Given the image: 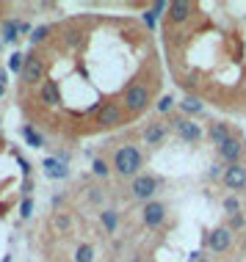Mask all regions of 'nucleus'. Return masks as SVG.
Returning <instances> with one entry per match:
<instances>
[{"label": "nucleus", "instance_id": "1", "mask_svg": "<svg viewBox=\"0 0 246 262\" xmlns=\"http://www.w3.org/2000/svg\"><path fill=\"white\" fill-rule=\"evenodd\" d=\"M114 168H116V174H122V177L138 174V168H141V149L133 146V144L119 146L114 152Z\"/></svg>", "mask_w": 246, "mask_h": 262}, {"label": "nucleus", "instance_id": "2", "mask_svg": "<svg viewBox=\"0 0 246 262\" xmlns=\"http://www.w3.org/2000/svg\"><path fill=\"white\" fill-rule=\"evenodd\" d=\"M122 105L130 113H141L147 105H150V89H147L144 83H130L122 94Z\"/></svg>", "mask_w": 246, "mask_h": 262}, {"label": "nucleus", "instance_id": "3", "mask_svg": "<svg viewBox=\"0 0 246 262\" xmlns=\"http://www.w3.org/2000/svg\"><path fill=\"white\" fill-rule=\"evenodd\" d=\"M158 185H160L158 177H152V174H138L136 180L130 182V196H133V199H141V202H152V196H155Z\"/></svg>", "mask_w": 246, "mask_h": 262}, {"label": "nucleus", "instance_id": "4", "mask_svg": "<svg viewBox=\"0 0 246 262\" xmlns=\"http://www.w3.org/2000/svg\"><path fill=\"white\" fill-rule=\"evenodd\" d=\"M208 249L213 251V254H224L233 246V232H230V226H219V229H213V232H208Z\"/></svg>", "mask_w": 246, "mask_h": 262}, {"label": "nucleus", "instance_id": "5", "mask_svg": "<svg viewBox=\"0 0 246 262\" xmlns=\"http://www.w3.org/2000/svg\"><path fill=\"white\" fill-rule=\"evenodd\" d=\"M122 108H119L116 102H105L100 111H97V124L100 127H116V124H122Z\"/></svg>", "mask_w": 246, "mask_h": 262}, {"label": "nucleus", "instance_id": "6", "mask_svg": "<svg viewBox=\"0 0 246 262\" xmlns=\"http://www.w3.org/2000/svg\"><path fill=\"white\" fill-rule=\"evenodd\" d=\"M141 218H144L147 226L158 229V226L166 221V204H160V202H147L144 210H141Z\"/></svg>", "mask_w": 246, "mask_h": 262}, {"label": "nucleus", "instance_id": "7", "mask_svg": "<svg viewBox=\"0 0 246 262\" xmlns=\"http://www.w3.org/2000/svg\"><path fill=\"white\" fill-rule=\"evenodd\" d=\"M224 185L230 190H243L246 188V166L233 163V166L224 168Z\"/></svg>", "mask_w": 246, "mask_h": 262}, {"label": "nucleus", "instance_id": "8", "mask_svg": "<svg viewBox=\"0 0 246 262\" xmlns=\"http://www.w3.org/2000/svg\"><path fill=\"white\" fill-rule=\"evenodd\" d=\"M45 63H42L39 55H28V61H25V69H23V77H25V83H31V86H42V80H45Z\"/></svg>", "mask_w": 246, "mask_h": 262}, {"label": "nucleus", "instance_id": "9", "mask_svg": "<svg viewBox=\"0 0 246 262\" xmlns=\"http://www.w3.org/2000/svg\"><path fill=\"white\" fill-rule=\"evenodd\" d=\"M174 130H177V136L182 141H188V144H196V141L202 138V127L191 122V119H174Z\"/></svg>", "mask_w": 246, "mask_h": 262}, {"label": "nucleus", "instance_id": "10", "mask_svg": "<svg viewBox=\"0 0 246 262\" xmlns=\"http://www.w3.org/2000/svg\"><path fill=\"white\" fill-rule=\"evenodd\" d=\"M42 171H45V177H50V180H67L69 177V168L61 158H45L42 160Z\"/></svg>", "mask_w": 246, "mask_h": 262}, {"label": "nucleus", "instance_id": "11", "mask_svg": "<svg viewBox=\"0 0 246 262\" xmlns=\"http://www.w3.org/2000/svg\"><path fill=\"white\" fill-rule=\"evenodd\" d=\"M166 9H169V19H172V23H186V19L194 14V6L188 3V0H174V3H169Z\"/></svg>", "mask_w": 246, "mask_h": 262}, {"label": "nucleus", "instance_id": "12", "mask_svg": "<svg viewBox=\"0 0 246 262\" xmlns=\"http://www.w3.org/2000/svg\"><path fill=\"white\" fill-rule=\"evenodd\" d=\"M241 152H243V144H241V138H230L224 146H219V158L224 163H238V158H241Z\"/></svg>", "mask_w": 246, "mask_h": 262}, {"label": "nucleus", "instance_id": "13", "mask_svg": "<svg viewBox=\"0 0 246 262\" xmlns=\"http://www.w3.org/2000/svg\"><path fill=\"white\" fill-rule=\"evenodd\" d=\"M39 100L45 102V105H50V108H55V105L61 102V91H58V86H55V80H42Z\"/></svg>", "mask_w": 246, "mask_h": 262}, {"label": "nucleus", "instance_id": "14", "mask_svg": "<svg viewBox=\"0 0 246 262\" xmlns=\"http://www.w3.org/2000/svg\"><path fill=\"white\" fill-rule=\"evenodd\" d=\"M25 31H28V23H19V19H6L3 23V39L6 41H17V36Z\"/></svg>", "mask_w": 246, "mask_h": 262}, {"label": "nucleus", "instance_id": "15", "mask_svg": "<svg viewBox=\"0 0 246 262\" xmlns=\"http://www.w3.org/2000/svg\"><path fill=\"white\" fill-rule=\"evenodd\" d=\"M163 138H166V124H150L144 130V141L150 146H158V144H163Z\"/></svg>", "mask_w": 246, "mask_h": 262}, {"label": "nucleus", "instance_id": "16", "mask_svg": "<svg viewBox=\"0 0 246 262\" xmlns=\"http://www.w3.org/2000/svg\"><path fill=\"white\" fill-rule=\"evenodd\" d=\"M208 136H210V141H213L216 146H224L230 138H233V136H230V127L224 124V122H219V124H210V133H208Z\"/></svg>", "mask_w": 246, "mask_h": 262}, {"label": "nucleus", "instance_id": "17", "mask_svg": "<svg viewBox=\"0 0 246 262\" xmlns=\"http://www.w3.org/2000/svg\"><path fill=\"white\" fill-rule=\"evenodd\" d=\"M19 133H23V138L28 141V146H36V149H42V146H45V136H39V133L33 130L31 124H23V130H19Z\"/></svg>", "mask_w": 246, "mask_h": 262}, {"label": "nucleus", "instance_id": "18", "mask_svg": "<svg viewBox=\"0 0 246 262\" xmlns=\"http://www.w3.org/2000/svg\"><path fill=\"white\" fill-rule=\"evenodd\" d=\"M100 224H102V229L116 232V226H119V212H116V210H102V212H100Z\"/></svg>", "mask_w": 246, "mask_h": 262}, {"label": "nucleus", "instance_id": "19", "mask_svg": "<svg viewBox=\"0 0 246 262\" xmlns=\"http://www.w3.org/2000/svg\"><path fill=\"white\" fill-rule=\"evenodd\" d=\"M72 262H94V246L80 243L78 249H75V257H72Z\"/></svg>", "mask_w": 246, "mask_h": 262}, {"label": "nucleus", "instance_id": "20", "mask_svg": "<svg viewBox=\"0 0 246 262\" xmlns=\"http://www.w3.org/2000/svg\"><path fill=\"white\" fill-rule=\"evenodd\" d=\"M166 6H169V3H163V0H160V3H155L150 11H144V23H147V28H155V23H158V11H163Z\"/></svg>", "mask_w": 246, "mask_h": 262}, {"label": "nucleus", "instance_id": "21", "mask_svg": "<svg viewBox=\"0 0 246 262\" xmlns=\"http://www.w3.org/2000/svg\"><path fill=\"white\" fill-rule=\"evenodd\" d=\"M25 61H28V55H23V53H14L11 58H9V72H23L25 69Z\"/></svg>", "mask_w": 246, "mask_h": 262}, {"label": "nucleus", "instance_id": "22", "mask_svg": "<svg viewBox=\"0 0 246 262\" xmlns=\"http://www.w3.org/2000/svg\"><path fill=\"white\" fill-rule=\"evenodd\" d=\"M180 108L186 113H199L202 111V100H199V97H186V100L180 102Z\"/></svg>", "mask_w": 246, "mask_h": 262}, {"label": "nucleus", "instance_id": "23", "mask_svg": "<svg viewBox=\"0 0 246 262\" xmlns=\"http://www.w3.org/2000/svg\"><path fill=\"white\" fill-rule=\"evenodd\" d=\"M224 210H227L230 215H241V199H238V196H227V199H224Z\"/></svg>", "mask_w": 246, "mask_h": 262}, {"label": "nucleus", "instance_id": "24", "mask_svg": "<svg viewBox=\"0 0 246 262\" xmlns=\"http://www.w3.org/2000/svg\"><path fill=\"white\" fill-rule=\"evenodd\" d=\"M31 215H33V199L25 196L23 204H19V218H31Z\"/></svg>", "mask_w": 246, "mask_h": 262}, {"label": "nucleus", "instance_id": "25", "mask_svg": "<svg viewBox=\"0 0 246 262\" xmlns=\"http://www.w3.org/2000/svg\"><path fill=\"white\" fill-rule=\"evenodd\" d=\"M47 33H50V28H47V25H42V28H33V31H31V41H33V45H39V41L45 39Z\"/></svg>", "mask_w": 246, "mask_h": 262}, {"label": "nucleus", "instance_id": "26", "mask_svg": "<svg viewBox=\"0 0 246 262\" xmlns=\"http://www.w3.org/2000/svg\"><path fill=\"white\" fill-rule=\"evenodd\" d=\"M172 108H174V97H169V94H166V97H160V102H158V111H160V113H169Z\"/></svg>", "mask_w": 246, "mask_h": 262}, {"label": "nucleus", "instance_id": "27", "mask_svg": "<svg viewBox=\"0 0 246 262\" xmlns=\"http://www.w3.org/2000/svg\"><path fill=\"white\" fill-rule=\"evenodd\" d=\"M94 174L97 177H108V163H105V160H94Z\"/></svg>", "mask_w": 246, "mask_h": 262}, {"label": "nucleus", "instance_id": "28", "mask_svg": "<svg viewBox=\"0 0 246 262\" xmlns=\"http://www.w3.org/2000/svg\"><path fill=\"white\" fill-rule=\"evenodd\" d=\"M238 226H243V212H241V215H233V218H230V232L238 229Z\"/></svg>", "mask_w": 246, "mask_h": 262}, {"label": "nucleus", "instance_id": "29", "mask_svg": "<svg viewBox=\"0 0 246 262\" xmlns=\"http://www.w3.org/2000/svg\"><path fill=\"white\" fill-rule=\"evenodd\" d=\"M17 163H19V168H23V174H25V177L31 174V166H28V160L23 158V155H17Z\"/></svg>", "mask_w": 246, "mask_h": 262}, {"label": "nucleus", "instance_id": "30", "mask_svg": "<svg viewBox=\"0 0 246 262\" xmlns=\"http://www.w3.org/2000/svg\"><path fill=\"white\" fill-rule=\"evenodd\" d=\"M55 226H58V229H67V226H69V218H67V215H58V218H55Z\"/></svg>", "mask_w": 246, "mask_h": 262}, {"label": "nucleus", "instance_id": "31", "mask_svg": "<svg viewBox=\"0 0 246 262\" xmlns=\"http://www.w3.org/2000/svg\"><path fill=\"white\" fill-rule=\"evenodd\" d=\"M191 262H210V259L205 257V254H199V251H196V254H191Z\"/></svg>", "mask_w": 246, "mask_h": 262}, {"label": "nucleus", "instance_id": "32", "mask_svg": "<svg viewBox=\"0 0 246 262\" xmlns=\"http://www.w3.org/2000/svg\"><path fill=\"white\" fill-rule=\"evenodd\" d=\"M3 262H11V254H6V257H3Z\"/></svg>", "mask_w": 246, "mask_h": 262}, {"label": "nucleus", "instance_id": "33", "mask_svg": "<svg viewBox=\"0 0 246 262\" xmlns=\"http://www.w3.org/2000/svg\"><path fill=\"white\" fill-rule=\"evenodd\" d=\"M130 262H144V259H141V257H133V259H130Z\"/></svg>", "mask_w": 246, "mask_h": 262}, {"label": "nucleus", "instance_id": "34", "mask_svg": "<svg viewBox=\"0 0 246 262\" xmlns=\"http://www.w3.org/2000/svg\"><path fill=\"white\" fill-rule=\"evenodd\" d=\"M3 91H6V86H3V83H0V97H3Z\"/></svg>", "mask_w": 246, "mask_h": 262}, {"label": "nucleus", "instance_id": "35", "mask_svg": "<svg viewBox=\"0 0 246 262\" xmlns=\"http://www.w3.org/2000/svg\"><path fill=\"white\" fill-rule=\"evenodd\" d=\"M0 47H3V41H0Z\"/></svg>", "mask_w": 246, "mask_h": 262}]
</instances>
